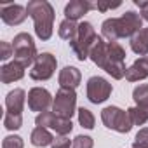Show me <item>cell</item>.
Masks as SVG:
<instances>
[{"label":"cell","instance_id":"obj_1","mask_svg":"<svg viewBox=\"0 0 148 148\" xmlns=\"http://www.w3.org/2000/svg\"><path fill=\"white\" fill-rule=\"evenodd\" d=\"M143 28V19L134 11H127L120 18H108L101 25V35L108 42H117L119 38H132Z\"/></svg>","mask_w":148,"mask_h":148},{"label":"cell","instance_id":"obj_2","mask_svg":"<svg viewBox=\"0 0 148 148\" xmlns=\"http://www.w3.org/2000/svg\"><path fill=\"white\" fill-rule=\"evenodd\" d=\"M26 12L35 23V35L40 40H49L54 32V7L47 0H30Z\"/></svg>","mask_w":148,"mask_h":148},{"label":"cell","instance_id":"obj_3","mask_svg":"<svg viewBox=\"0 0 148 148\" xmlns=\"http://www.w3.org/2000/svg\"><path fill=\"white\" fill-rule=\"evenodd\" d=\"M98 40V33L94 30V26L89 21H84L79 25V33L75 37V40H71L70 45L75 52L79 61H86L89 58V52L94 45V42Z\"/></svg>","mask_w":148,"mask_h":148},{"label":"cell","instance_id":"obj_4","mask_svg":"<svg viewBox=\"0 0 148 148\" xmlns=\"http://www.w3.org/2000/svg\"><path fill=\"white\" fill-rule=\"evenodd\" d=\"M12 49H14V61H18L25 68L33 66L38 52H37L35 42L30 33H26V32L18 33L12 40Z\"/></svg>","mask_w":148,"mask_h":148},{"label":"cell","instance_id":"obj_5","mask_svg":"<svg viewBox=\"0 0 148 148\" xmlns=\"http://www.w3.org/2000/svg\"><path fill=\"white\" fill-rule=\"evenodd\" d=\"M101 120L108 129H113L120 134H127L132 129V120L127 110H120L119 106H106L101 110Z\"/></svg>","mask_w":148,"mask_h":148},{"label":"cell","instance_id":"obj_6","mask_svg":"<svg viewBox=\"0 0 148 148\" xmlns=\"http://www.w3.org/2000/svg\"><path fill=\"white\" fill-rule=\"evenodd\" d=\"M75 108H77V92H75V89L59 87V91L56 92L54 101H52V112L58 117L71 120L73 113H75Z\"/></svg>","mask_w":148,"mask_h":148},{"label":"cell","instance_id":"obj_7","mask_svg":"<svg viewBox=\"0 0 148 148\" xmlns=\"http://www.w3.org/2000/svg\"><path fill=\"white\" fill-rule=\"evenodd\" d=\"M56 66H58V59L56 56H52L51 52H40L30 70V79L37 80V82H44V80H49L54 71H56Z\"/></svg>","mask_w":148,"mask_h":148},{"label":"cell","instance_id":"obj_8","mask_svg":"<svg viewBox=\"0 0 148 148\" xmlns=\"http://www.w3.org/2000/svg\"><path fill=\"white\" fill-rule=\"evenodd\" d=\"M35 124L38 127H45V129H52L56 131L58 136H66L73 131V124L68 119L58 117L54 112H42L35 117Z\"/></svg>","mask_w":148,"mask_h":148},{"label":"cell","instance_id":"obj_9","mask_svg":"<svg viewBox=\"0 0 148 148\" xmlns=\"http://www.w3.org/2000/svg\"><path fill=\"white\" fill-rule=\"evenodd\" d=\"M112 84L103 79V77H91L87 80V86H86V92H87V99L94 105H99V103H105L110 94H112Z\"/></svg>","mask_w":148,"mask_h":148},{"label":"cell","instance_id":"obj_10","mask_svg":"<svg viewBox=\"0 0 148 148\" xmlns=\"http://www.w3.org/2000/svg\"><path fill=\"white\" fill-rule=\"evenodd\" d=\"M26 101H28V108H30L32 112L42 113V112H47V108L52 105L54 98H52L51 92H49L47 89H44V87H32V89L28 91Z\"/></svg>","mask_w":148,"mask_h":148},{"label":"cell","instance_id":"obj_11","mask_svg":"<svg viewBox=\"0 0 148 148\" xmlns=\"http://www.w3.org/2000/svg\"><path fill=\"white\" fill-rule=\"evenodd\" d=\"M28 12L26 7L19 5V4H9V5H2L0 7V18L2 21L9 26H18L26 19Z\"/></svg>","mask_w":148,"mask_h":148},{"label":"cell","instance_id":"obj_12","mask_svg":"<svg viewBox=\"0 0 148 148\" xmlns=\"http://www.w3.org/2000/svg\"><path fill=\"white\" fill-rule=\"evenodd\" d=\"M91 9H94V4L87 2V0H71V2L66 4V7H64V19H70V21L77 23Z\"/></svg>","mask_w":148,"mask_h":148},{"label":"cell","instance_id":"obj_13","mask_svg":"<svg viewBox=\"0 0 148 148\" xmlns=\"http://www.w3.org/2000/svg\"><path fill=\"white\" fill-rule=\"evenodd\" d=\"M58 82L64 89H77L82 82V73L75 66H64L58 75Z\"/></svg>","mask_w":148,"mask_h":148},{"label":"cell","instance_id":"obj_14","mask_svg":"<svg viewBox=\"0 0 148 148\" xmlns=\"http://www.w3.org/2000/svg\"><path fill=\"white\" fill-rule=\"evenodd\" d=\"M25 77V66L19 64L18 61H11L0 68V80L2 84H12L18 82Z\"/></svg>","mask_w":148,"mask_h":148},{"label":"cell","instance_id":"obj_15","mask_svg":"<svg viewBox=\"0 0 148 148\" xmlns=\"http://www.w3.org/2000/svg\"><path fill=\"white\" fill-rule=\"evenodd\" d=\"M145 79H148V56L136 59L125 71V80L129 82H139Z\"/></svg>","mask_w":148,"mask_h":148},{"label":"cell","instance_id":"obj_16","mask_svg":"<svg viewBox=\"0 0 148 148\" xmlns=\"http://www.w3.org/2000/svg\"><path fill=\"white\" fill-rule=\"evenodd\" d=\"M26 92L23 89H14L5 96V108L9 113H16V115H23V108L26 103Z\"/></svg>","mask_w":148,"mask_h":148},{"label":"cell","instance_id":"obj_17","mask_svg":"<svg viewBox=\"0 0 148 148\" xmlns=\"http://www.w3.org/2000/svg\"><path fill=\"white\" fill-rule=\"evenodd\" d=\"M131 49L138 56H146L148 54V28H141L132 38H131Z\"/></svg>","mask_w":148,"mask_h":148},{"label":"cell","instance_id":"obj_18","mask_svg":"<svg viewBox=\"0 0 148 148\" xmlns=\"http://www.w3.org/2000/svg\"><path fill=\"white\" fill-rule=\"evenodd\" d=\"M30 141H32V145L37 146V148H44V146L52 145L54 136L49 132V129H45V127H38V125H37V127L32 131V134H30Z\"/></svg>","mask_w":148,"mask_h":148},{"label":"cell","instance_id":"obj_19","mask_svg":"<svg viewBox=\"0 0 148 148\" xmlns=\"http://www.w3.org/2000/svg\"><path fill=\"white\" fill-rule=\"evenodd\" d=\"M108 61H124L125 63V51L119 42H108L106 44V58H105L103 66ZM103 66H101V70H103Z\"/></svg>","mask_w":148,"mask_h":148},{"label":"cell","instance_id":"obj_20","mask_svg":"<svg viewBox=\"0 0 148 148\" xmlns=\"http://www.w3.org/2000/svg\"><path fill=\"white\" fill-rule=\"evenodd\" d=\"M58 33H59V37H61L63 40L71 42V40H75V37H77V33H79V25H77L75 21L63 19V21L59 23Z\"/></svg>","mask_w":148,"mask_h":148},{"label":"cell","instance_id":"obj_21","mask_svg":"<svg viewBox=\"0 0 148 148\" xmlns=\"http://www.w3.org/2000/svg\"><path fill=\"white\" fill-rule=\"evenodd\" d=\"M132 99L136 101V106L148 115V84H139L138 87H134Z\"/></svg>","mask_w":148,"mask_h":148},{"label":"cell","instance_id":"obj_22","mask_svg":"<svg viewBox=\"0 0 148 148\" xmlns=\"http://www.w3.org/2000/svg\"><path fill=\"white\" fill-rule=\"evenodd\" d=\"M77 113H79V124L84 127V129H94V124H96V117H94V113L91 112V110H87V108H79L77 110Z\"/></svg>","mask_w":148,"mask_h":148},{"label":"cell","instance_id":"obj_23","mask_svg":"<svg viewBox=\"0 0 148 148\" xmlns=\"http://www.w3.org/2000/svg\"><path fill=\"white\" fill-rule=\"evenodd\" d=\"M21 125H23V115H16V113L5 112V115H4V127L7 131H18V129H21Z\"/></svg>","mask_w":148,"mask_h":148},{"label":"cell","instance_id":"obj_24","mask_svg":"<svg viewBox=\"0 0 148 148\" xmlns=\"http://www.w3.org/2000/svg\"><path fill=\"white\" fill-rule=\"evenodd\" d=\"M127 112H129L131 120H132L134 125H145V124L148 122V115H146L141 108H138V106H131V108H127Z\"/></svg>","mask_w":148,"mask_h":148},{"label":"cell","instance_id":"obj_25","mask_svg":"<svg viewBox=\"0 0 148 148\" xmlns=\"http://www.w3.org/2000/svg\"><path fill=\"white\" fill-rule=\"evenodd\" d=\"M2 148H25V141L21 136H5L2 141Z\"/></svg>","mask_w":148,"mask_h":148},{"label":"cell","instance_id":"obj_26","mask_svg":"<svg viewBox=\"0 0 148 148\" xmlns=\"http://www.w3.org/2000/svg\"><path fill=\"white\" fill-rule=\"evenodd\" d=\"M92 146H94V139L91 136H84V134L77 136L71 145V148H92Z\"/></svg>","mask_w":148,"mask_h":148},{"label":"cell","instance_id":"obj_27","mask_svg":"<svg viewBox=\"0 0 148 148\" xmlns=\"http://www.w3.org/2000/svg\"><path fill=\"white\" fill-rule=\"evenodd\" d=\"M134 145L141 146V148H148V127H143L138 131V134L134 138Z\"/></svg>","mask_w":148,"mask_h":148},{"label":"cell","instance_id":"obj_28","mask_svg":"<svg viewBox=\"0 0 148 148\" xmlns=\"http://www.w3.org/2000/svg\"><path fill=\"white\" fill-rule=\"evenodd\" d=\"M11 56H14V49H12V44L9 42H0V59H9Z\"/></svg>","mask_w":148,"mask_h":148},{"label":"cell","instance_id":"obj_29","mask_svg":"<svg viewBox=\"0 0 148 148\" xmlns=\"http://www.w3.org/2000/svg\"><path fill=\"white\" fill-rule=\"evenodd\" d=\"M70 145H73V141H70L68 136H56L51 148H70Z\"/></svg>","mask_w":148,"mask_h":148},{"label":"cell","instance_id":"obj_30","mask_svg":"<svg viewBox=\"0 0 148 148\" xmlns=\"http://www.w3.org/2000/svg\"><path fill=\"white\" fill-rule=\"evenodd\" d=\"M134 4L139 7V14H141V19L148 21V0H134Z\"/></svg>","mask_w":148,"mask_h":148},{"label":"cell","instance_id":"obj_31","mask_svg":"<svg viewBox=\"0 0 148 148\" xmlns=\"http://www.w3.org/2000/svg\"><path fill=\"white\" fill-rule=\"evenodd\" d=\"M117 7H120V2H115V4H110V2H98V4H94V9H98V11H101V12H106L108 9H117Z\"/></svg>","mask_w":148,"mask_h":148},{"label":"cell","instance_id":"obj_32","mask_svg":"<svg viewBox=\"0 0 148 148\" xmlns=\"http://www.w3.org/2000/svg\"><path fill=\"white\" fill-rule=\"evenodd\" d=\"M132 148H141V146H136V145H132Z\"/></svg>","mask_w":148,"mask_h":148}]
</instances>
